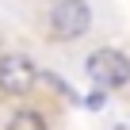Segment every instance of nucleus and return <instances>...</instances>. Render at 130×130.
<instances>
[{
    "mask_svg": "<svg viewBox=\"0 0 130 130\" xmlns=\"http://www.w3.org/2000/svg\"><path fill=\"white\" fill-rule=\"evenodd\" d=\"M103 103H107V92H103V88H92V92H88V100H84V107H88V111H103Z\"/></svg>",
    "mask_w": 130,
    "mask_h": 130,
    "instance_id": "5",
    "label": "nucleus"
},
{
    "mask_svg": "<svg viewBox=\"0 0 130 130\" xmlns=\"http://www.w3.org/2000/svg\"><path fill=\"white\" fill-rule=\"evenodd\" d=\"M46 31L54 42H80L92 31V4L88 0H54L46 12Z\"/></svg>",
    "mask_w": 130,
    "mask_h": 130,
    "instance_id": "1",
    "label": "nucleus"
},
{
    "mask_svg": "<svg viewBox=\"0 0 130 130\" xmlns=\"http://www.w3.org/2000/svg\"><path fill=\"white\" fill-rule=\"evenodd\" d=\"M84 73L92 80V88H103V92H119L130 84V57L115 46H100L84 57Z\"/></svg>",
    "mask_w": 130,
    "mask_h": 130,
    "instance_id": "2",
    "label": "nucleus"
},
{
    "mask_svg": "<svg viewBox=\"0 0 130 130\" xmlns=\"http://www.w3.org/2000/svg\"><path fill=\"white\" fill-rule=\"evenodd\" d=\"M38 84V65L27 54H0V96L23 100Z\"/></svg>",
    "mask_w": 130,
    "mask_h": 130,
    "instance_id": "3",
    "label": "nucleus"
},
{
    "mask_svg": "<svg viewBox=\"0 0 130 130\" xmlns=\"http://www.w3.org/2000/svg\"><path fill=\"white\" fill-rule=\"evenodd\" d=\"M115 130H122V126H115Z\"/></svg>",
    "mask_w": 130,
    "mask_h": 130,
    "instance_id": "6",
    "label": "nucleus"
},
{
    "mask_svg": "<svg viewBox=\"0 0 130 130\" xmlns=\"http://www.w3.org/2000/svg\"><path fill=\"white\" fill-rule=\"evenodd\" d=\"M4 130H50V119L42 107H15Z\"/></svg>",
    "mask_w": 130,
    "mask_h": 130,
    "instance_id": "4",
    "label": "nucleus"
}]
</instances>
